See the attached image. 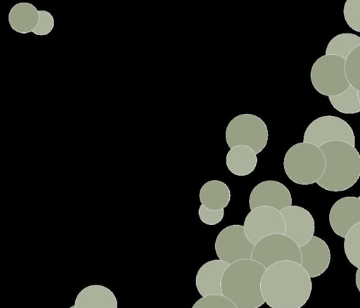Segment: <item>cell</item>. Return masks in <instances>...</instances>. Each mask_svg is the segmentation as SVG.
<instances>
[{"label":"cell","instance_id":"obj_27","mask_svg":"<svg viewBox=\"0 0 360 308\" xmlns=\"http://www.w3.org/2000/svg\"><path fill=\"white\" fill-rule=\"evenodd\" d=\"M224 214V209L219 210H211L200 205L198 209L200 219L207 225H215L219 223Z\"/></svg>","mask_w":360,"mask_h":308},{"label":"cell","instance_id":"obj_7","mask_svg":"<svg viewBox=\"0 0 360 308\" xmlns=\"http://www.w3.org/2000/svg\"><path fill=\"white\" fill-rule=\"evenodd\" d=\"M251 259L257 262L265 269L282 262L301 263L299 246L284 234H271L260 239L255 245Z\"/></svg>","mask_w":360,"mask_h":308},{"label":"cell","instance_id":"obj_19","mask_svg":"<svg viewBox=\"0 0 360 308\" xmlns=\"http://www.w3.org/2000/svg\"><path fill=\"white\" fill-rule=\"evenodd\" d=\"M257 163V155L245 146H236L230 148L226 157L228 169L236 176L250 174L255 170Z\"/></svg>","mask_w":360,"mask_h":308},{"label":"cell","instance_id":"obj_28","mask_svg":"<svg viewBox=\"0 0 360 308\" xmlns=\"http://www.w3.org/2000/svg\"><path fill=\"white\" fill-rule=\"evenodd\" d=\"M359 269H357V271H356V285H357V287L359 288Z\"/></svg>","mask_w":360,"mask_h":308},{"label":"cell","instance_id":"obj_17","mask_svg":"<svg viewBox=\"0 0 360 308\" xmlns=\"http://www.w3.org/2000/svg\"><path fill=\"white\" fill-rule=\"evenodd\" d=\"M8 18L14 31L20 34H27L32 32L37 25L38 10L29 2H20L11 8Z\"/></svg>","mask_w":360,"mask_h":308},{"label":"cell","instance_id":"obj_5","mask_svg":"<svg viewBox=\"0 0 360 308\" xmlns=\"http://www.w3.org/2000/svg\"><path fill=\"white\" fill-rule=\"evenodd\" d=\"M269 137L267 126L258 116L243 113L233 117L227 125L225 139L228 146H245L255 154L266 146Z\"/></svg>","mask_w":360,"mask_h":308},{"label":"cell","instance_id":"obj_6","mask_svg":"<svg viewBox=\"0 0 360 308\" xmlns=\"http://www.w3.org/2000/svg\"><path fill=\"white\" fill-rule=\"evenodd\" d=\"M345 59L338 56L324 55L314 63L310 79L314 88L321 94L333 96L344 92L349 86L344 71Z\"/></svg>","mask_w":360,"mask_h":308},{"label":"cell","instance_id":"obj_25","mask_svg":"<svg viewBox=\"0 0 360 308\" xmlns=\"http://www.w3.org/2000/svg\"><path fill=\"white\" fill-rule=\"evenodd\" d=\"M191 308H237L235 304L222 295L202 297Z\"/></svg>","mask_w":360,"mask_h":308},{"label":"cell","instance_id":"obj_15","mask_svg":"<svg viewBox=\"0 0 360 308\" xmlns=\"http://www.w3.org/2000/svg\"><path fill=\"white\" fill-rule=\"evenodd\" d=\"M228 266L229 264L220 259H212L200 267L195 276V285L202 297L222 295L221 281Z\"/></svg>","mask_w":360,"mask_h":308},{"label":"cell","instance_id":"obj_9","mask_svg":"<svg viewBox=\"0 0 360 308\" xmlns=\"http://www.w3.org/2000/svg\"><path fill=\"white\" fill-rule=\"evenodd\" d=\"M254 245L247 238L243 226L233 224L219 233L214 248L219 259L231 264L242 259H251Z\"/></svg>","mask_w":360,"mask_h":308},{"label":"cell","instance_id":"obj_18","mask_svg":"<svg viewBox=\"0 0 360 308\" xmlns=\"http://www.w3.org/2000/svg\"><path fill=\"white\" fill-rule=\"evenodd\" d=\"M199 199L205 207L211 210L224 209L231 199V192L223 181L213 179L205 182L199 192Z\"/></svg>","mask_w":360,"mask_h":308},{"label":"cell","instance_id":"obj_20","mask_svg":"<svg viewBox=\"0 0 360 308\" xmlns=\"http://www.w3.org/2000/svg\"><path fill=\"white\" fill-rule=\"evenodd\" d=\"M357 46H360L359 36L353 33H341L328 42L325 55H334L346 59L348 55Z\"/></svg>","mask_w":360,"mask_h":308},{"label":"cell","instance_id":"obj_1","mask_svg":"<svg viewBox=\"0 0 360 308\" xmlns=\"http://www.w3.org/2000/svg\"><path fill=\"white\" fill-rule=\"evenodd\" d=\"M260 288L271 308H301L309 299L312 283L300 264L282 261L265 269Z\"/></svg>","mask_w":360,"mask_h":308},{"label":"cell","instance_id":"obj_21","mask_svg":"<svg viewBox=\"0 0 360 308\" xmlns=\"http://www.w3.org/2000/svg\"><path fill=\"white\" fill-rule=\"evenodd\" d=\"M360 91L352 86L340 94L329 96L332 106L338 112L344 114H354L360 111Z\"/></svg>","mask_w":360,"mask_h":308},{"label":"cell","instance_id":"obj_26","mask_svg":"<svg viewBox=\"0 0 360 308\" xmlns=\"http://www.w3.org/2000/svg\"><path fill=\"white\" fill-rule=\"evenodd\" d=\"M38 23L32 32L38 36L46 35L53 29L54 18L51 13L45 10H38Z\"/></svg>","mask_w":360,"mask_h":308},{"label":"cell","instance_id":"obj_4","mask_svg":"<svg viewBox=\"0 0 360 308\" xmlns=\"http://www.w3.org/2000/svg\"><path fill=\"white\" fill-rule=\"evenodd\" d=\"M325 166V158L321 149L304 142L291 146L283 159L287 177L300 185L316 183L323 174Z\"/></svg>","mask_w":360,"mask_h":308},{"label":"cell","instance_id":"obj_16","mask_svg":"<svg viewBox=\"0 0 360 308\" xmlns=\"http://www.w3.org/2000/svg\"><path fill=\"white\" fill-rule=\"evenodd\" d=\"M75 308H117L113 292L102 285H90L79 291L75 300Z\"/></svg>","mask_w":360,"mask_h":308},{"label":"cell","instance_id":"obj_12","mask_svg":"<svg viewBox=\"0 0 360 308\" xmlns=\"http://www.w3.org/2000/svg\"><path fill=\"white\" fill-rule=\"evenodd\" d=\"M285 222V233L299 247L314 236L315 222L311 213L302 207L291 205L280 211Z\"/></svg>","mask_w":360,"mask_h":308},{"label":"cell","instance_id":"obj_10","mask_svg":"<svg viewBox=\"0 0 360 308\" xmlns=\"http://www.w3.org/2000/svg\"><path fill=\"white\" fill-rule=\"evenodd\" d=\"M243 226L247 238L254 245L266 236L284 234L285 229L284 219L281 212L266 206L250 210Z\"/></svg>","mask_w":360,"mask_h":308},{"label":"cell","instance_id":"obj_23","mask_svg":"<svg viewBox=\"0 0 360 308\" xmlns=\"http://www.w3.org/2000/svg\"><path fill=\"white\" fill-rule=\"evenodd\" d=\"M344 71L349 84L360 91V46L355 48L345 60Z\"/></svg>","mask_w":360,"mask_h":308},{"label":"cell","instance_id":"obj_3","mask_svg":"<svg viewBox=\"0 0 360 308\" xmlns=\"http://www.w3.org/2000/svg\"><path fill=\"white\" fill-rule=\"evenodd\" d=\"M319 148L323 153L326 166L316 183L333 192L351 188L360 176V155L355 147L342 141H330Z\"/></svg>","mask_w":360,"mask_h":308},{"label":"cell","instance_id":"obj_2","mask_svg":"<svg viewBox=\"0 0 360 308\" xmlns=\"http://www.w3.org/2000/svg\"><path fill=\"white\" fill-rule=\"evenodd\" d=\"M265 268L252 259H242L229 264L221 281V294L237 308H258L264 303L261 280Z\"/></svg>","mask_w":360,"mask_h":308},{"label":"cell","instance_id":"obj_11","mask_svg":"<svg viewBox=\"0 0 360 308\" xmlns=\"http://www.w3.org/2000/svg\"><path fill=\"white\" fill-rule=\"evenodd\" d=\"M291 205L292 196L288 188L275 180H266L259 183L253 188L249 198L250 210L266 206L280 212Z\"/></svg>","mask_w":360,"mask_h":308},{"label":"cell","instance_id":"obj_29","mask_svg":"<svg viewBox=\"0 0 360 308\" xmlns=\"http://www.w3.org/2000/svg\"><path fill=\"white\" fill-rule=\"evenodd\" d=\"M70 308H75V307H74V305H73V306L70 307Z\"/></svg>","mask_w":360,"mask_h":308},{"label":"cell","instance_id":"obj_22","mask_svg":"<svg viewBox=\"0 0 360 308\" xmlns=\"http://www.w3.org/2000/svg\"><path fill=\"white\" fill-rule=\"evenodd\" d=\"M344 238V250L347 259L360 269V222L352 226Z\"/></svg>","mask_w":360,"mask_h":308},{"label":"cell","instance_id":"obj_13","mask_svg":"<svg viewBox=\"0 0 360 308\" xmlns=\"http://www.w3.org/2000/svg\"><path fill=\"white\" fill-rule=\"evenodd\" d=\"M360 222V197L347 196L338 200L329 212V223L338 236L345 238L349 230Z\"/></svg>","mask_w":360,"mask_h":308},{"label":"cell","instance_id":"obj_24","mask_svg":"<svg viewBox=\"0 0 360 308\" xmlns=\"http://www.w3.org/2000/svg\"><path fill=\"white\" fill-rule=\"evenodd\" d=\"M343 15L347 24L353 30L360 32V1L347 0L343 8Z\"/></svg>","mask_w":360,"mask_h":308},{"label":"cell","instance_id":"obj_14","mask_svg":"<svg viewBox=\"0 0 360 308\" xmlns=\"http://www.w3.org/2000/svg\"><path fill=\"white\" fill-rule=\"evenodd\" d=\"M299 248L301 254L300 265L310 278L317 277L325 272L330 262V252L323 239L313 236Z\"/></svg>","mask_w":360,"mask_h":308},{"label":"cell","instance_id":"obj_8","mask_svg":"<svg viewBox=\"0 0 360 308\" xmlns=\"http://www.w3.org/2000/svg\"><path fill=\"white\" fill-rule=\"evenodd\" d=\"M330 141H342L355 146V136L350 125L333 115H325L313 120L307 127L303 142L320 147Z\"/></svg>","mask_w":360,"mask_h":308}]
</instances>
